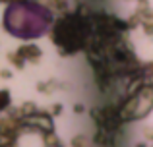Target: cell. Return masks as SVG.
Segmentation results:
<instances>
[{
	"label": "cell",
	"instance_id": "obj_1",
	"mask_svg": "<svg viewBox=\"0 0 153 147\" xmlns=\"http://www.w3.org/2000/svg\"><path fill=\"white\" fill-rule=\"evenodd\" d=\"M51 21V14L37 4H12L6 12L4 25L16 37H37Z\"/></svg>",
	"mask_w": 153,
	"mask_h": 147
},
{
	"label": "cell",
	"instance_id": "obj_2",
	"mask_svg": "<svg viewBox=\"0 0 153 147\" xmlns=\"http://www.w3.org/2000/svg\"><path fill=\"white\" fill-rule=\"evenodd\" d=\"M8 103V93H0V106H4Z\"/></svg>",
	"mask_w": 153,
	"mask_h": 147
}]
</instances>
